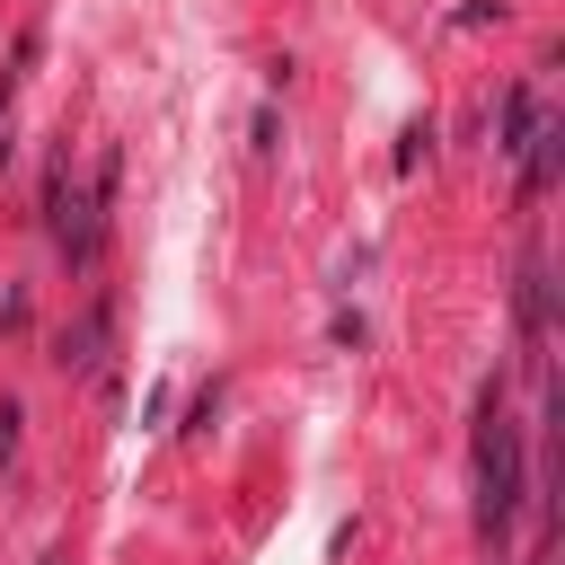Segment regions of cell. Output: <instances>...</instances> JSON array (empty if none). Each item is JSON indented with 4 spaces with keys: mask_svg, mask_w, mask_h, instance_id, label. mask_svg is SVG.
Returning <instances> with one entry per match:
<instances>
[{
    "mask_svg": "<svg viewBox=\"0 0 565 565\" xmlns=\"http://www.w3.org/2000/svg\"><path fill=\"white\" fill-rule=\"evenodd\" d=\"M97 344H106V309H88L79 327H62V353H53V362H62V371H97Z\"/></svg>",
    "mask_w": 565,
    "mask_h": 565,
    "instance_id": "3",
    "label": "cell"
},
{
    "mask_svg": "<svg viewBox=\"0 0 565 565\" xmlns=\"http://www.w3.org/2000/svg\"><path fill=\"white\" fill-rule=\"evenodd\" d=\"M539 124H547V115H539V88H530V79H512V88H503V106H494V132H503L494 150H530V132H539Z\"/></svg>",
    "mask_w": 565,
    "mask_h": 565,
    "instance_id": "2",
    "label": "cell"
},
{
    "mask_svg": "<svg viewBox=\"0 0 565 565\" xmlns=\"http://www.w3.org/2000/svg\"><path fill=\"white\" fill-rule=\"evenodd\" d=\"M521 335H530V344L547 335V274H539V265L521 274Z\"/></svg>",
    "mask_w": 565,
    "mask_h": 565,
    "instance_id": "4",
    "label": "cell"
},
{
    "mask_svg": "<svg viewBox=\"0 0 565 565\" xmlns=\"http://www.w3.org/2000/svg\"><path fill=\"white\" fill-rule=\"evenodd\" d=\"M512 512H521V424L486 388V406H477V530H486V547H503Z\"/></svg>",
    "mask_w": 565,
    "mask_h": 565,
    "instance_id": "1",
    "label": "cell"
},
{
    "mask_svg": "<svg viewBox=\"0 0 565 565\" xmlns=\"http://www.w3.org/2000/svg\"><path fill=\"white\" fill-rule=\"evenodd\" d=\"M9 450H18V415L0 406V459H9Z\"/></svg>",
    "mask_w": 565,
    "mask_h": 565,
    "instance_id": "5",
    "label": "cell"
}]
</instances>
